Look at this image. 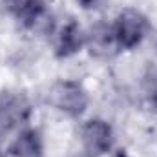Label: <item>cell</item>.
<instances>
[{
    "label": "cell",
    "instance_id": "cell-6",
    "mask_svg": "<svg viewBox=\"0 0 157 157\" xmlns=\"http://www.w3.org/2000/svg\"><path fill=\"white\" fill-rule=\"evenodd\" d=\"M15 20L24 29H37L49 17L48 0H4Z\"/></svg>",
    "mask_w": 157,
    "mask_h": 157
},
{
    "label": "cell",
    "instance_id": "cell-1",
    "mask_svg": "<svg viewBox=\"0 0 157 157\" xmlns=\"http://www.w3.org/2000/svg\"><path fill=\"white\" fill-rule=\"evenodd\" d=\"M110 33L117 51H133L150 33V18L137 7H124L110 24Z\"/></svg>",
    "mask_w": 157,
    "mask_h": 157
},
{
    "label": "cell",
    "instance_id": "cell-5",
    "mask_svg": "<svg viewBox=\"0 0 157 157\" xmlns=\"http://www.w3.org/2000/svg\"><path fill=\"white\" fill-rule=\"evenodd\" d=\"M86 46V33L77 20H66L53 33V55L66 60L78 55Z\"/></svg>",
    "mask_w": 157,
    "mask_h": 157
},
{
    "label": "cell",
    "instance_id": "cell-8",
    "mask_svg": "<svg viewBox=\"0 0 157 157\" xmlns=\"http://www.w3.org/2000/svg\"><path fill=\"white\" fill-rule=\"evenodd\" d=\"M143 93H144V101H146L148 108L157 112V70L150 71L146 75L144 86H143Z\"/></svg>",
    "mask_w": 157,
    "mask_h": 157
},
{
    "label": "cell",
    "instance_id": "cell-2",
    "mask_svg": "<svg viewBox=\"0 0 157 157\" xmlns=\"http://www.w3.org/2000/svg\"><path fill=\"white\" fill-rule=\"evenodd\" d=\"M49 102L59 113L70 119H80L90 106V93L82 86V82L62 78L53 84L49 91Z\"/></svg>",
    "mask_w": 157,
    "mask_h": 157
},
{
    "label": "cell",
    "instance_id": "cell-3",
    "mask_svg": "<svg viewBox=\"0 0 157 157\" xmlns=\"http://www.w3.org/2000/svg\"><path fill=\"white\" fill-rule=\"evenodd\" d=\"M33 115L31 101L26 93L17 90H7L0 93V133L20 132L28 126Z\"/></svg>",
    "mask_w": 157,
    "mask_h": 157
},
{
    "label": "cell",
    "instance_id": "cell-7",
    "mask_svg": "<svg viewBox=\"0 0 157 157\" xmlns=\"http://www.w3.org/2000/svg\"><path fill=\"white\" fill-rule=\"evenodd\" d=\"M4 157H44V137L39 128H22L13 143L7 146Z\"/></svg>",
    "mask_w": 157,
    "mask_h": 157
},
{
    "label": "cell",
    "instance_id": "cell-9",
    "mask_svg": "<svg viewBox=\"0 0 157 157\" xmlns=\"http://www.w3.org/2000/svg\"><path fill=\"white\" fill-rule=\"evenodd\" d=\"M77 4L82 7V9L91 11V9H97V7L102 4V0H77Z\"/></svg>",
    "mask_w": 157,
    "mask_h": 157
},
{
    "label": "cell",
    "instance_id": "cell-4",
    "mask_svg": "<svg viewBox=\"0 0 157 157\" xmlns=\"http://www.w3.org/2000/svg\"><path fill=\"white\" fill-rule=\"evenodd\" d=\"M115 144V133L108 121L93 117L80 128V150L84 157H106Z\"/></svg>",
    "mask_w": 157,
    "mask_h": 157
}]
</instances>
